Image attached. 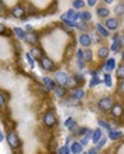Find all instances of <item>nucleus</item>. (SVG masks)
<instances>
[{
  "label": "nucleus",
  "mask_w": 124,
  "mask_h": 154,
  "mask_svg": "<svg viewBox=\"0 0 124 154\" xmlns=\"http://www.w3.org/2000/svg\"><path fill=\"white\" fill-rule=\"evenodd\" d=\"M7 141H9L10 147H13V148H17L20 146L19 136L16 134V132H9V134H7Z\"/></svg>",
  "instance_id": "obj_1"
},
{
  "label": "nucleus",
  "mask_w": 124,
  "mask_h": 154,
  "mask_svg": "<svg viewBox=\"0 0 124 154\" xmlns=\"http://www.w3.org/2000/svg\"><path fill=\"white\" fill-rule=\"evenodd\" d=\"M55 123H57V117H55L54 112H48V113L44 115V124L47 127H52Z\"/></svg>",
  "instance_id": "obj_2"
},
{
  "label": "nucleus",
  "mask_w": 124,
  "mask_h": 154,
  "mask_svg": "<svg viewBox=\"0 0 124 154\" xmlns=\"http://www.w3.org/2000/svg\"><path fill=\"white\" fill-rule=\"evenodd\" d=\"M111 108H113V102H111V99H109V98L100 99V102H99V109L100 110L107 112V110H110Z\"/></svg>",
  "instance_id": "obj_3"
},
{
  "label": "nucleus",
  "mask_w": 124,
  "mask_h": 154,
  "mask_svg": "<svg viewBox=\"0 0 124 154\" xmlns=\"http://www.w3.org/2000/svg\"><path fill=\"white\" fill-rule=\"evenodd\" d=\"M55 79H57V82H58L59 85H64V86H65V85H68V79H69V78H68V75H66L64 71H58V72L55 74Z\"/></svg>",
  "instance_id": "obj_4"
},
{
  "label": "nucleus",
  "mask_w": 124,
  "mask_h": 154,
  "mask_svg": "<svg viewBox=\"0 0 124 154\" xmlns=\"http://www.w3.org/2000/svg\"><path fill=\"white\" fill-rule=\"evenodd\" d=\"M39 61H41V67H42V69L44 71H52L54 67H55L52 61H51L49 58H47V57H42Z\"/></svg>",
  "instance_id": "obj_5"
},
{
  "label": "nucleus",
  "mask_w": 124,
  "mask_h": 154,
  "mask_svg": "<svg viewBox=\"0 0 124 154\" xmlns=\"http://www.w3.org/2000/svg\"><path fill=\"white\" fill-rule=\"evenodd\" d=\"M26 41L28 43V44H31V45L37 44V43H38V35H37L34 31H28L26 34Z\"/></svg>",
  "instance_id": "obj_6"
},
{
  "label": "nucleus",
  "mask_w": 124,
  "mask_h": 154,
  "mask_svg": "<svg viewBox=\"0 0 124 154\" xmlns=\"http://www.w3.org/2000/svg\"><path fill=\"white\" fill-rule=\"evenodd\" d=\"M11 14H13V17H16V19H23L24 17V9L21 6L14 7L13 10H11Z\"/></svg>",
  "instance_id": "obj_7"
},
{
  "label": "nucleus",
  "mask_w": 124,
  "mask_h": 154,
  "mask_svg": "<svg viewBox=\"0 0 124 154\" xmlns=\"http://www.w3.org/2000/svg\"><path fill=\"white\" fill-rule=\"evenodd\" d=\"M79 43L83 45V47H89L92 44V38L89 34H82L80 37H79Z\"/></svg>",
  "instance_id": "obj_8"
},
{
  "label": "nucleus",
  "mask_w": 124,
  "mask_h": 154,
  "mask_svg": "<svg viewBox=\"0 0 124 154\" xmlns=\"http://www.w3.org/2000/svg\"><path fill=\"white\" fill-rule=\"evenodd\" d=\"M106 27H107L110 31H114V30H117L118 21L116 19H109L107 21H106Z\"/></svg>",
  "instance_id": "obj_9"
},
{
  "label": "nucleus",
  "mask_w": 124,
  "mask_h": 154,
  "mask_svg": "<svg viewBox=\"0 0 124 154\" xmlns=\"http://www.w3.org/2000/svg\"><path fill=\"white\" fill-rule=\"evenodd\" d=\"M111 115L114 116V117H120V116L123 115V106H121V105H113V108H111Z\"/></svg>",
  "instance_id": "obj_10"
},
{
  "label": "nucleus",
  "mask_w": 124,
  "mask_h": 154,
  "mask_svg": "<svg viewBox=\"0 0 124 154\" xmlns=\"http://www.w3.org/2000/svg\"><path fill=\"white\" fill-rule=\"evenodd\" d=\"M114 67H116V59H114V58H111V59H107V62H106V65H105V71L110 74L111 71L114 69Z\"/></svg>",
  "instance_id": "obj_11"
},
{
  "label": "nucleus",
  "mask_w": 124,
  "mask_h": 154,
  "mask_svg": "<svg viewBox=\"0 0 124 154\" xmlns=\"http://www.w3.org/2000/svg\"><path fill=\"white\" fill-rule=\"evenodd\" d=\"M82 143H78V141H75L73 144L71 146V151L72 153H75V154H79V153H82L83 151V148H82Z\"/></svg>",
  "instance_id": "obj_12"
},
{
  "label": "nucleus",
  "mask_w": 124,
  "mask_h": 154,
  "mask_svg": "<svg viewBox=\"0 0 124 154\" xmlns=\"http://www.w3.org/2000/svg\"><path fill=\"white\" fill-rule=\"evenodd\" d=\"M83 96H85L83 89H73V92H72V98H73L75 100H80Z\"/></svg>",
  "instance_id": "obj_13"
},
{
  "label": "nucleus",
  "mask_w": 124,
  "mask_h": 154,
  "mask_svg": "<svg viewBox=\"0 0 124 154\" xmlns=\"http://www.w3.org/2000/svg\"><path fill=\"white\" fill-rule=\"evenodd\" d=\"M120 35H116L114 38H113V44H111V51H114V52H117L118 51V48L121 47V43H120V38H118Z\"/></svg>",
  "instance_id": "obj_14"
},
{
  "label": "nucleus",
  "mask_w": 124,
  "mask_h": 154,
  "mask_svg": "<svg viewBox=\"0 0 124 154\" xmlns=\"http://www.w3.org/2000/svg\"><path fill=\"white\" fill-rule=\"evenodd\" d=\"M110 14V12L106 9V7H99L97 9V16L100 17V19H105V17H107Z\"/></svg>",
  "instance_id": "obj_15"
},
{
  "label": "nucleus",
  "mask_w": 124,
  "mask_h": 154,
  "mask_svg": "<svg viewBox=\"0 0 124 154\" xmlns=\"http://www.w3.org/2000/svg\"><path fill=\"white\" fill-rule=\"evenodd\" d=\"M42 82H44V85H45L47 86V89H55V86H57V85L54 84V81L52 79H51V78H44V81H42Z\"/></svg>",
  "instance_id": "obj_16"
},
{
  "label": "nucleus",
  "mask_w": 124,
  "mask_h": 154,
  "mask_svg": "<svg viewBox=\"0 0 124 154\" xmlns=\"http://www.w3.org/2000/svg\"><path fill=\"white\" fill-rule=\"evenodd\" d=\"M123 136V133L121 132H114V130H109V139H111V140H118L120 137Z\"/></svg>",
  "instance_id": "obj_17"
},
{
  "label": "nucleus",
  "mask_w": 124,
  "mask_h": 154,
  "mask_svg": "<svg viewBox=\"0 0 124 154\" xmlns=\"http://www.w3.org/2000/svg\"><path fill=\"white\" fill-rule=\"evenodd\" d=\"M55 95L59 98H62L64 95H65V86L64 85H58V86H55Z\"/></svg>",
  "instance_id": "obj_18"
},
{
  "label": "nucleus",
  "mask_w": 124,
  "mask_h": 154,
  "mask_svg": "<svg viewBox=\"0 0 124 154\" xmlns=\"http://www.w3.org/2000/svg\"><path fill=\"white\" fill-rule=\"evenodd\" d=\"M14 33H16L17 38H20V40H26V34H27V33L24 31V30H21L20 27H16V28H14Z\"/></svg>",
  "instance_id": "obj_19"
},
{
  "label": "nucleus",
  "mask_w": 124,
  "mask_h": 154,
  "mask_svg": "<svg viewBox=\"0 0 124 154\" xmlns=\"http://www.w3.org/2000/svg\"><path fill=\"white\" fill-rule=\"evenodd\" d=\"M96 30H97V33L102 35V37H109V30H106V28L102 26V24H97Z\"/></svg>",
  "instance_id": "obj_20"
},
{
  "label": "nucleus",
  "mask_w": 124,
  "mask_h": 154,
  "mask_svg": "<svg viewBox=\"0 0 124 154\" xmlns=\"http://www.w3.org/2000/svg\"><path fill=\"white\" fill-rule=\"evenodd\" d=\"M97 55H99V58H107V55H109V48H107V47L99 48Z\"/></svg>",
  "instance_id": "obj_21"
},
{
  "label": "nucleus",
  "mask_w": 124,
  "mask_h": 154,
  "mask_svg": "<svg viewBox=\"0 0 124 154\" xmlns=\"http://www.w3.org/2000/svg\"><path fill=\"white\" fill-rule=\"evenodd\" d=\"M102 139V130L100 129H97V130H95L93 132V136H92V140L95 141V143H97L99 140Z\"/></svg>",
  "instance_id": "obj_22"
},
{
  "label": "nucleus",
  "mask_w": 124,
  "mask_h": 154,
  "mask_svg": "<svg viewBox=\"0 0 124 154\" xmlns=\"http://www.w3.org/2000/svg\"><path fill=\"white\" fill-rule=\"evenodd\" d=\"M31 55H33L35 59H41V58H42V52H41L39 48H33V50H31Z\"/></svg>",
  "instance_id": "obj_23"
},
{
  "label": "nucleus",
  "mask_w": 124,
  "mask_h": 154,
  "mask_svg": "<svg viewBox=\"0 0 124 154\" xmlns=\"http://www.w3.org/2000/svg\"><path fill=\"white\" fill-rule=\"evenodd\" d=\"M65 127H68L69 130H76V123L72 119H68V120H65Z\"/></svg>",
  "instance_id": "obj_24"
},
{
  "label": "nucleus",
  "mask_w": 124,
  "mask_h": 154,
  "mask_svg": "<svg viewBox=\"0 0 124 154\" xmlns=\"http://www.w3.org/2000/svg\"><path fill=\"white\" fill-rule=\"evenodd\" d=\"M114 13L117 14V16H121L124 13V4L123 3H118L117 6L114 7Z\"/></svg>",
  "instance_id": "obj_25"
},
{
  "label": "nucleus",
  "mask_w": 124,
  "mask_h": 154,
  "mask_svg": "<svg viewBox=\"0 0 124 154\" xmlns=\"http://www.w3.org/2000/svg\"><path fill=\"white\" fill-rule=\"evenodd\" d=\"M86 3L83 1V0H73V9H83V6H85Z\"/></svg>",
  "instance_id": "obj_26"
},
{
  "label": "nucleus",
  "mask_w": 124,
  "mask_h": 154,
  "mask_svg": "<svg viewBox=\"0 0 124 154\" xmlns=\"http://www.w3.org/2000/svg\"><path fill=\"white\" fill-rule=\"evenodd\" d=\"M80 19L83 20V21H86V23H87V21H90L92 14L89 13V12H82V13H80Z\"/></svg>",
  "instance_id": "obj_27"
},
{
  "label": "nucleus",
  "mask_w": 124,
  "mask_h": 154,
  "mask_svg": "<svg viewBox=\"0 0 124 154\" xmlns=\"http://www.w3.org/2000/svg\"><path fill=\"white\" fill-rule=\"evenodd\" d=\"M57 153H58V154H69V153H72V151H71V148L68 147V144H66V146H64V147L58 148V150H57Z\"/></svg>",
  "instance_id": "obj_28"
},
{
  "label": "nucleus",
  "mask_w": 124,
  "mask_h": 154,
  "mask_svg": "<svg viewBox=\"0 0 124 154\" xmlns=\"http://www.w3.org/2000/svg\"><path fill=\"white\" fill-rule=\"evenodd\" d=\"M105 84H106V86H109V88H111V85H113V81H111V77L109 72L105 75Z\"/></svg>",
  "instance_id": "obj_29"
},
{
  "label": "nucleus",
  "mask_w": 124,
  "mask_h": 154,
  "mask_svg": "<svg viewBox=\"0 0 124 154\" xmlns=\"http://www.w3.org/2000/svg\"><path fill=\"white\" fill-rule=\"evenodd\" d=\"M26 57H27V61H28L30 67H31V68H34V67H35V62H34V57L31 55V52H30V54H27Z\"/></svg>",
  "instance_id": "obj_30"
},
{
  "label": "nucleus",
  "mask_w": 124,
  "mask_h": 154,
  "mask_svg": "<svg viewBox=\"0 0 124 154\" xmlns=\"http://www.w3.org/2000/svg\"><path fill=\"white\" fill-rule=\"evenodd\" d=\"M117 77L120 78V79H124V67L123 65H120L117 68Z\"/></svg>",
  "instance_id": "obj_31"
},
{
  "label": "nucleus",
  "mask_w": 124,
  "mask_h": 154,
  "mask_svg": "<svg viewBox=\"0 0 124 154\" xmlns=\"http://www.w3.org/2000/svg\"><path fill=\"white\" fill-rule=\"evenodd\" d=\"M66 86L75 88V86H76V77H75V78H69V79H68V85H66Z\"/></svg>",
  "instance_id": "obj_32"
},
{
  "label": "nucleus",
  "mask_w": 124,
  "mask_h": 154,
  "mask_svg": "<svg viewBox=\"0 0 124 154\" xmlns=\"http://www.w3.org/2000/svg\"><path fill=\"white\" fill-rule=\"evenodd\" d=\"M92 75H93V79H92V82H90V86H95V85H97L100 81H99V78L96 77V74H95V72H92Z\"/></svg>",
  "instance_id": "obj_33"
},
{
  "label": "nucleus",
  "mask_w": 124,
  "mask_h": 154,
  "mask_svg": "<svg viewBox=\"0 0 124 154\" xmlns=\"http://www.w3.org/2000/svg\"><path fill=\"white\" fill-rule=\"evenodd\" d=\"M90 59H92V52L90 51H85V52H83V61L87 62V61H90Z\"/></svg>",
  "instance_id": "obj_34"
},
{
  "label": "nucleus",
  "mask_w": 124,
  "mask_h": 154,
  "mask_svg": "<svg viewBox=\"0 0 124 154\" xmlns=\"http://www.w3.org/2000/svg\"><path fill=\"white\" fill-rule=\"evenodd\" d=\"M99 124H100L102 127L107 129V130H111V126H110V124H109V123H106L105 120H100V119H99Z\"/></svg>",
  "instance_id": "obj_35"
},
{
  "label": "nucleus",
  "mask_w": 124,
  "mask_h": 154,
  "mask_svg": "<svg viewBox=\"0 0 124 154\" xmlns=\"http://www.w3.org/2000/svg\"><path fill=\"white\" fill-rule=\"evenodd\" d=\"M90 134H92V133H89V134H85V137L80 140V143H82L83 146H85V144H87V141H89V139H90Z\"/></svg>",
  "instance_id": "obj_36"
},
{
  "label": "nucleus",
  "mask_w": 124,
  "mask_h": 154,
  "mask_svg": "<svg viewBox=\"0 0 124 154\" xmlns=\"http://www.w3.org/2000/svg\"><path fill=\"white\" fill-rule=\"evenodd\" d=\"M0 103H1V106H4V105H6V95H4V93H1V95H0Z\"/></svg>",
  "instance_id": "obj_37"
},
{
  "label": "nucleus",
  "mask_w": 124,
  "mask_h": 154,
  "mask_svg": "<svg viewBox=\"0 0 124 154\" xmlns=\"http://www.w3.org/2000/svg\"><path fill=\"white\" fill-rule=\"evenodd\" d=\"M106 140H107V139H102V140H99V141H97V148L103 147V146L106 144Z\"/></svg>",
  "instance_id": "obj_38"
},
{
  "label": "nucleus",
  "mask_w": 124,
  "mask_h": 154,
  "mask_svg": "<svg viewBox=\"0 0 124 154\" xmlns=\"http://www.w3.org/2000/svg\"><path fill=\"white\" fill-rule=\"evenodd\" d=\"M97 150H99L97 147H92V148H89V151H87V153H89V154H95V153H97Z\"/></svg>",
  "instance_id": "obj_39"
},
{
  "label": "nucleus",
  "mask_w": 124,
  "mask_h": 154,
  "mask_svg": "<svg viewBox=\"0 0 124 154\" xmlns=\"http://www.w3.org/2000/svg\"><path fill=\"white\" fill-rule=\"evenodd\" d=\"M85 23H86V21H83L82 24H78V28H80V30H86L87 27H86V24H85Z\"/></svg>",
  "instance_id": "obj_40"
},
{
  "label": "nucleus",
  "mask_w": 124,
  "mask_h": 154,
  "mask_svg": "<svg viewBox=\"0 0 124 154\" xmlns=\"http://www.w3.org/2000/svg\"><path fill=\"white\" fill-rule=\"evenodd\" d=\"M96 1H97V0H87V4H89V6H95Z\"/></svg>",
  "instance_id": "obj_41"
},
{
  "label": "nucleus",
  "mask_w": 124,
  "mask_h": 154,
  "mask_svg": "<svg viewBox=\"0 0 124 154\" xmlns=\"http://www.w3.org/2000/svg\"><path fill=\"white\" fill-rule=\"evenodd\" d=\"M120 89L123 90V93H124V81H123V82H121V84H120Z\"/></svg>",
  "instance_id": "obj_42"
},
{
  "label": "nucleus",
  "mask_w": 124,
  "mask_h": 154,
  "mask_svg": "<svg viewBox=\"0 0 124 154\" xmlns=\"http://www.w3.org/2000/svg\"><path fill=\"white\" fill-rule=\"evenodd\" d=\"M120 43H121V45H124V35H121V37H120Z\"/></svg>",
  "instance_id": "obj_43"
},
{
  "label": "nucleus",
  "mask_w": 124,
  "mask_h": 154,
  "mask_svg": "<svg viewBox=\"0 0 124 154\" xmlns=\"http://www.w3.org/2000/svg\"><path fill=\"white\" fill-rule=\"evenodd\" d=\"M106 3H113V0H105Z\"/></svg>",
  "instance_id": "obj_44"
},
{
  "label": "nucleus",
  "mask_w": 124,
  "mask_h": 154,
  "mask_svg": "<svg viewBox=\"0 0 124 154\" xmlns=\"http://www.w3.org/2000/svg\"><path fill=\"white\" fill-rule=\"evenodd\" d=\"M123 61H124V51H123Z\"/></svg>",
  "instance_id": "obj_45"
}]
</instances>
